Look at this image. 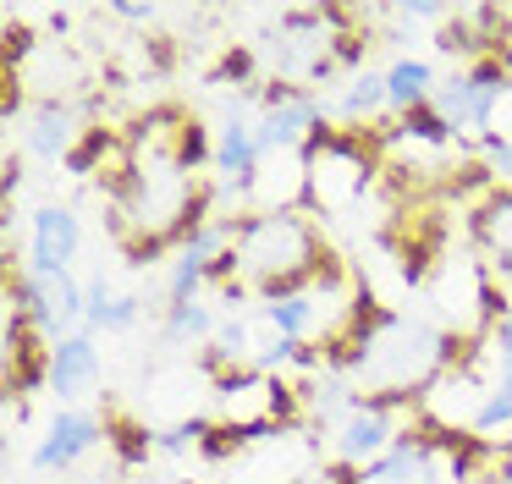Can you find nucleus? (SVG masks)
Instances as JSON below:
<instances>
[{
  "label": "nucleus",
  "instance_id": "obj_8",
  "mask_svg": "<svg viewBox=\"0 0 512 484\" xmlns=\"http://www.w3.org/2000/svg\"><path fill=\"white\" fill-rule=\"evenodd\" d=\"M78 248H83V220H78V209H67V204H39L34 215H28V270H34V275H61V270H72Z\"/></svg>",
  "mask_w": 512,
  "mask_h": 484
},
{
  "label": "nucleus",
  "instance_id": "obj_6",
  "mask_svg": "<svg viewBox=\"0 0 512 484\" xmlns=\"http://www.w3.org/2000/svg\"><path fill=\"white\" fill-rule=\"evenodd\" d=\"M430 297L452 325H479L490 330V303H496V286H490L485 264L468 259V253H446L430 270Z\"/></svg>",
  "mask_w": 512,
  "mask_h": 484
},
{
  "label": "nucleus",
  "instance_id": "obj_5",
  "mask_svg": "<svg viewBox=\"0 0 512 484\" xmlns=\"http://www.w3.org/2000/svg\"><path fill=\"white\" fill-rule=\"evenodd\" d=\"M457 473V435L452 429H402L391 451H380L369 468L336 473V484H446Z\"/></svg>",
  "mask_w": 512,
  "mask_h": 484
},
{
  "label": "nucleus",
  "instance_id": "obj_7",
  "mask_svg": "<svg viewBox=\"0 0 512 484\" xmlns=\"http://www.w3.org/2000/svg\"><path fill=\"white\" fill-rule=\"evenodd\" d=\"M397 435H402L397 402H386V396H358V402L331 424V451H336V462L353 473V468H369L380 451H391Z\"/></svg>",
  "mask_w": 512,
  "mask_h": 484
},
{
  "label": "nucleus",
  "instance_id": "obj_4",
  "mask_svg": "<svg viewBox=\"0 0 512 484\" xmlns=\"http://www.w3.org/2000/svg\"><path fill=\"white\" fill-rule=\"evenodd\" d=\"M292 407H298V391L281 374L243 369L215 380V429H226L237 440H270L292 418Z\"/></svg>",
  "mask_w": 512,
  "mask_h": 484
},
{
  "label": "nucleus",
  "instance_id": "obj_9",
  "mask_svg": "<svg viewBox=\"0 0 512 484\" xmlns=\"http://www.w3.org/2000/svg\"><path fill=\"white\" fill-rule=\"evenodd\" d=\"M485 358H490V369H485L490 396L479 402L474 429H468V435H496V429H512V314L490 319Z\"/></svg>",
  "mask_w": 512,
  "mask_h": 484
},
{
  "label": "nucleus",
  "instance_id": "obj_17",
  "mask_svg": "<svg viewBox=\"0 0 512 484\" xmlns=\"http://www.w3.org/2000/svg\"><path fill=\"white\" fill-rule=\"evenodd\" d=\"M380 110H391L386 72H353V77H347L342 99H336V116H342L347 127H358V121H375Z\"/></svg>",
  "mask_w": 512,
  "mask_h": 484
},
{
  "label": "nucleus",
  "instance_id": "obj_18",
  "mask_svg": "<svg viewBox=\"0 0 512 484\" xmlns=\"http://www.w3.org/2000/svg\"><path fill=\"white\" fill-rule=\"evenodd\" d=\"M215 330H221V319H215V308L204 303H166V319H160V341H171V347H182V341H210Z\"/></svg>",
  "mask_w": 512,
  "mask_h": 484
},
{
  "label": "nucleus",
  "instance_id": "obj_12",
  "mask_svg": "<svg viewBox=\"0 0 512 484\" xmlns=\"http://www.w3.org/2000/svg\"><path fill=\"white\" fill-rule=\"evenodd\" d=\"M474 242H479V259L496 264V275L512 281V182L490 187L474 204Z\"/></svg>",
  "mask_w": 512,
  "mask_h": 484
},
{
  "label": "nucleus",
  "instance_id": "obj_15",
  "mask_svg": "<svg viewBox=\"0 0 512 484\" xmlns=\"http://www.w3.org/2000/svg\"><path fill=\"white\" fill-rule=\"evenodd\" d=\"M435 83H441L435 66L419 61V55H397V61L386 66V94H391V110H397V116H413V110L430 105Z\"/></svg>",
  "mask_w": 512,
  "mask_h": 484
},
{
  "label": "nucleus",
  "instance_id": "obj_19",
  "mask_svg": "<svg viewBox=\"0 0 512 484\" xmlns=\"http://www.w3.org/2000/svg\"><path fill=\"white\" fill-rule=\"evenodd\" d=\"M111 11L122 22H149V17H155V6H133V0H122V6H111Z\"/></svg>",
  "mask_w": 512,
  "mask_h": 484
},
{
  "label": "nucleus",
  "instance_id": "obj_13",
  "mask_svg": "<svg viewBox=\"0 0 512 484\" xmlns=\"http://www.w3.org/2000/svg\"><path fill=\"white\" fill-rule=\"evenodd\" d=\"M94 380H100V347H94L89 330H72L67 341H56V347H50V380L45 385L61 396V402L83 396Z\"/></svg>",
  "mask_w": 512,
  "mask_h": 484
},
{
  "label": "nucleus",
  "instance_id": "obj_1",
  "mask_svg": "<svg viewBox=\"0 0 512 484\" xmlns=\"http://www.w3.org/2000/svg\"><path fill=\"white\" fill-rule=\"evenodd\" d=\"M336 253L325 248L320 226L303 209H254L232 226V286L237 292L287 297L336 275Z\"/></svg>",
  "mask_w": 512,
  "mask_h": 484
},
{
  "label": "nucleus",
  "instance_id": "obj_16",
  "mask_svg": "<svg viewBox=\"0 0 512 484\" xmlns=\"http://www.w3.org/2000/svg\"><path fill=\"white\" fill-rule=\"evenodd\" d=\"M138 314H144V297L138 292H111L105 275L89 281V314H83V330H133Z\"/></svg>",
  "mask_w": 512,
  "mask_h": 484
},
{
  "label": "nucleus",
  "instance_id": "obj_3",
  "mask_svg": "<svg viewBox=\"0 0 512 484\" xmlns=\"http://www.w3.org/2000/svg\"><path fill=\"white\" fill-rule=\"evenodd\" d=\"M309 160V204L320 209H353L364 198V187L375 182V171H386V154H380V138H364L358 127H325L320 138L303 149Z\"/></svg>",
  "mask_w": 512,
  "mask_h": 484
},
{
  "label": "nucleus",
  "instance_id": "obj_11",
  "mask_svg": "<svg viewBox=\"0 0 512 484\" xmlns=\"http://www.w3.org/2000/svg\"><path fill=\"white\" fill-rule=\"evenodd\" d=\"M105 435H111V429H105L94 413L61 407V413L45 424L39 446H34V468H39V473H61V468H72V462H83V457H89V451L100 446Z\"/></svg>",
  "mask_w": 512,
  "mask_h": 484
},
{
  "label": "nucleus",
  "instance_id": "obj_14",
  "mask_svg": "<svg viewBox=\"0 0 512 484\" xmlns=\"http://www.w3.org/2000/svg\"><path fill=\"white\" fill-rule=\"evenodd\" d=\"M254 198L265 209H298L309 198V160L303 154H265L254 176Z\"/></svg>",
  "mask_w": 512,
  "mask_h": 484
},
{
  "label": "nucleus",
  "instance_id": "obj_2",
  "mask_svg": "<svg viewBox=\"0 0 512 484\" xmlns=\"http://www.w3.org/2000/svg\"><path fill=\"white\" fill-rule=\"evenodd\" d=\"M457 358V341L441 325L413 314H380L375 330L364 336L358 358L347 363V380L364 396H386V402H408V396L430 391Z\"/></svg>",
  "mask_w": 512,
  "mask_h": 484
},
{
  "label": "nucleus",
  "instance_id": "obj_10",
  "mask_svg": "<svg viewBox=\"0 0 512 484\" xmlns=\"http://www.w3.org/2000/svg\"><path fill=\"white\" fill-rule=\"evenodd\" d=\"M94 127H83V110L72 105V99H45V105H34L28 110V121H23V143H28V154H39V160H50V165H67L72 154L83 149V138H89Z\"/></svg>",
  "mask_w": 512,
  "mask_h": 484
}]
</instances>
